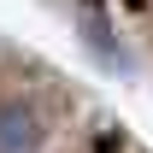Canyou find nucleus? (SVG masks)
Returning a JSON list of instances; mask_svg holds the SVG:
<instances>
[{"label": "nucleus", "mask_w": 153, "mask_h": 153, "mask_svg": "<svg viewBox=\"0 0 153 153\" xmlns=\"http://www.w3.org/2000/svg\"><path fill=\"white\" fill-rule=\"evenodd\" d=\"M47 130L24 100H0V147H41Z\"/></svg>", "instance_id": "1"}]
</instances>
